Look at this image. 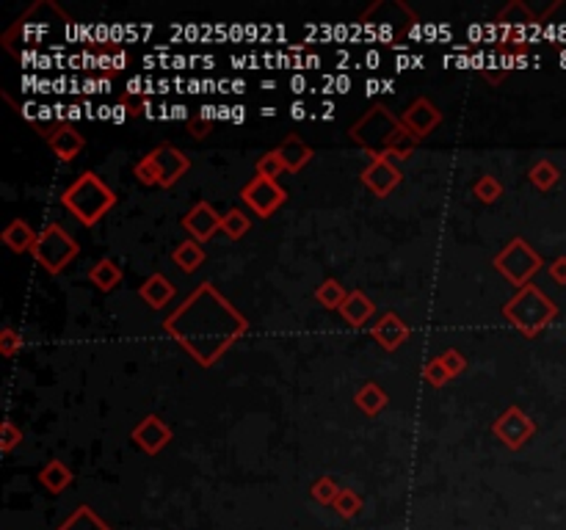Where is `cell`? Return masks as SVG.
Masks as SVG:
<instances>
[{
    "instance_id": "6da1fadb",
    "label": "cell",
    "mask_w": 566,
    "mask_h": 530,
    "mask_svg": "<svg viewBox=\"0 0 566 530\" xmlns=\"http://www.w3.org/2000/svg\"><path fill=\"white\" fill-rule=\"evenodd\" d=\"M163 329L196 365L213 368L249 331V321L213 282H202L183 298L172 315L163 318Z\"/></svg>"
},
{
    "instance_id": "7a4b0ae2",
    "label": "cell",
    "mask_w": 566,
    "mask_h": 530,
    "mask_svg": "<svg viewBox=\"0 0 566 530\" xmlns=\"http://www.w3.org/2000/svg\"><path fill=\"white\" fill-rule=\"evenodd\" d=\"M349 138L362 147L371 158H390L395 160H409L417 142L406 133L404 122L392 114V110L384 102H376L365 110V114L349 127Z\"/></svg>"
},
{
    "instance_id": "3957f363",
    "label": "cell",
    "mask_w": 566,
    "mask_h": 530,
    "mask_svg": "<svg viewBox=\"0 0 566 530\" xmlns=\"http://www.w3.org/2000/svg\"><path fill=\"white\" fill-rule=\"evenodd\" d=\"M117 205V193L111 191V185L103 183L97 172H83L75 177V183L62 193V208L75 216L83 227H94L97 221L105 218V213L113 210Z\"/></svg>"
},
{
    "instance_id": "277c9868",
    "label": "cell",
    "mask_w": 566,
    "mask_h": 530,
    "mask_svg": "<svg viewBox=\"0 0 566 530\" xmlns=\"http://www.w3.org/2000/svg\"><path fill=\"white\" fill-rule=\"evenodd\" d=\"M503 315L520 334H525V338H539V334L555 321L558 304L550 296H545L542 288H536L530 282V285L520 288L517 296H512L503 304Z\"/></svg>"
},
{
    "instance_id": "5b68a950",
    "label": "cell",
    "mask_w": 566,
    "mask_h": 530,
    "mask_svg": "<svg viewBox=\"0 0 566 530\" xmlns=\"http://www.w3.org/2000/svg\"><path fill=\"white\" fill-rule=\"evenodd\" d=\"M492 265L505 279V282H512L514 288H525V285H530V279L542 271L545 260L525 238L517 235V238L508 241V246H503L500 252L495 255Z\"/></svg>"
},
{
    "instance_id": "8992f818",
    "label": "cell",
    "mask_w": 566,
    "mask_h": 530,
    "mask_svg": "<svg viewBox=\"0 0 566 530\" xmlns=\"http://www.w3.org/2000/svg\"><path fill=\"white\" fill-rule=\"evenodd\" d=\"M34 260L37 265H42L47 273H62L78 255H80V243L75 241L72 232H67L62 224H47L34 246Z\"/></svg>"
},
{
    "instance_id": "52a82bcc",
    "label": "cell",
    "mask_w": 566,
    "mask_h": 530,
    "mask_svg": "<svg viewBox=\"0 0 566 530\" xmlns=\"http://www.w3.org/2000/svg\"><path fill=\"white\" fill-rule=\"evenodd\" d=\"M241 200L258 213L260 218H271L282 205L288 202V191L282 188L276 180H268V177H260L254 175L243 188H241Z\"/></svg>"
},
{
    "instance_id": "ba28073f",
    "label": "cell",
    "mask_w": 566,
    "mask_h": 530,
    "mask_svg": "<svg viewBox=\"0 0 566 530\" xmlns=\"http://www.w3.org/2000/svg\"><path fill=\"white\" fill-rule=\"evenodd\" d=\"M492 431L508 451H522L525 444L536 436V423L520 406H508L495 420Z\"/></svg>"
},
{
    "instance_id": "9c48e42d",
    "label": "cell",
    "mask_w": 566,
    "mask_h": 530,
    "mask_svg": "<svg viewBox=\"0 0 566 530\" xmlns=\"http://www.w3.org/2000/svg\"><path fill=\"white\" fill-rule=\"evenodd\" d=\"M147 158L152 160L155 172H158V188H172L177 185L188 169H191V160L183 150H177L175 144H160L152 152H147Z\"/></svg>"
},
{
    "instance_id": "30bf717a",
    "label": "cell",
    "mask_w": 566,
    "mask_h": 530,
    "mask_svg": "<svg viewBox=\"0 0 566 530\" xmlns=\"http://www.w3.org/2000/svg\"><path fill=\"white\" fill-rule=\"evenodd\" d=\"M401 122L414 142H422L442 125V110L429 97H417L401 114Z\"/></svg>"
},
{
    "instance_id": "8fae6325",
    "label": "cell",
    "mask_w": 566,
    "mask_h": 530,
    "mask_svg": "<svg viewBox=\"0 0 566 530\" xmlns=\"http://www.w3.org/2000/svg\"><path fill=\"white\" fill-rule=\"evenodd\" d=\"M362 183H365V188L371 191V193H376L379 200H384V197H390V193L401 185V180H404V175H401V169L398 166H395L390 158H384V155H379V158H371V163L365 166L362 169Z\"/></svg>"
},
{
    "instance_id": "7c38bea8",
    "label": "cell",
    "mask_w": 566,
    "mask_h": 530,
    "mask_svg": "<svg viewBox=\"0 0 566 530\" xmlns=\"http://www.w3.org/2000/svg\"><path fill=\"white\" fill-rule=\"evenodd\" d=\"M42 138H47V144H50V150L59 155V160H75L80 152H83V147H86V138H83L80 133H78V127L75 125H67V122H59V125H47V127H42V133H39Z\"/></svg>"
},
{
    "instance_id": "4fadbf2b",
    "label": "cell",
    "mask_w": 566,
    "mask_h": 530,
    "mask_svg": "<svg viewBox=\"0 0 566 530\" xmlns=\"http://www.w3.org/2000/svg\"><path fill=\"white\" fill-rule=\"evenodd\" d=\"M130 439L138 444L141 451H144L147 456H158L168 442H172V428L166 426V420L163 417H158V414H147L144 420H141L135 428H133V434H130Z\"/></svg>"
},
{
    "instance_id": "5bb4252c",
    "label": "cell",
    "mask_w": 566,
    "mask_h": 530,
    "mask_svg": "<svg viewBox=\"0 0 566 530\" xmlns=\"http://www.w3.org/2000/svg\"><path fill=\"white\" fill-rule=\"evenodd\" d=\"M183 227L191 235V241L205 243L210 241L218 230H221V216L213 210L210 202H196L185 216H183Z\"/></svg>"
},
{
    "instance_id": "9a60e30c",
    "label": "cell",
    "mask_w": 566,
    "mask_h": 530,
    "mask_svg": "<svg viewBox=\"0 0 566 530\" xmlns=\"http://www.w3.org/2000/svg\"><path fill=\"white\" fill-rule=\"evenodd\" d=\"M371 334H373V340L384 348V351H398L406 340H409V334H412V329H409V323L401 318V315H395V313H384L379 321H376V326L371 329Z\"/></svg>"
},
{
    "instance_id": "2e32d148",
    "label": "cell",
    "mask_w": 566,
    "mask_h": 530,
    "mask_svg": "<svg viewBox=\"0 0 566 530\" xmlns=\"http://www.w3.org/2000/svg\"><path fill=\"white\" fill-rule=\"evenodd\" d=\"M340 315H343V321L354 329H362L367 321H371L376 315V304L367 298L362 290H349L343 306H340Z\"/></svg>"
},
{
    "instance_id": "e0dca14e",
    "label": "cell",
    "mask_w": 566,
    "mask_h": 530,
    "mask_svg": "<svg viewBox=\"0 0 566 530\" xmlns=\"http://www.w3.org/2000/svg\"><path fill=\"white\" fill-rule=\"evenodd\" d=\"M276 150H279L282 160H285V169L293 172V175L301 172L304 166H307L309 160H313V155H316V150L309 147V144H304L296 133H291L288 138H282V144H279Z\"/></svg>"
},
{
    "instance_id": "ac0fdd59",
    "label": "cell",
    "mask_w": 566,
    "mask_h": 530,
    "mask_svg": "<svg viewBox=\"0 0 566 530\" xmlns=\"http://www.w3.org/2000/svg\"><path fill=\"white\" fill-rule=\"evenodd\" d=\"M138 296L147 301V306L152 310H163V306L175 298V285L168 282V276L163 273H152L144 279V285L138 288Z\"/></svg>"
},
{
    "instance_id": "d6986e66",
    "label": "cell",
    "mask_w": 566,
    "mask_h": 530,
    "mask_svg": "<svg viewBox=\"0 0 566 530\" xmlns=\"http://www.w3.org/2000/svg\"><path fill=\"white\" fill-rule=\"evenodd\" d=\"M0 238H4V243L12 249L14 255H25V252H34V246H37V238L39 232L31 230V224L22 218H14L12 224L0 232Z\"/></svg>"
},
{
    "instance_id": "ffe728a7",
    "label": "cell",
    "mask_w": 566,
    "mask_h": 530,
    "mask_svg": "<svg viewBox=\"0 0 566 530\" xmlns=\"http://www.w3.org/2000/svg\"><path fill=\"white\" fill-rule=\"evenodd\" d=\"M122 279H125L122 265H119L117 260H111V257L97 260V263L92 265V271H89V282H92L97 290H103V293L117 290V288L122 285Z\"/></svg>"
},
{
    "instance_id": "44dd1931",
    "label": "cell",
    "mask_w": 566,
    "mask_h": 530,
    "mask_svg": "<svg viewBox=\"0 0 566 530\" xmlns=\"http://www.w3.org/2000/svg\"><path fill=\"white\" fill-rule=\"evenodd\" d=\"M39 481H42V486H45L50 494H59V492H64V489L72 484V469H70L64 461L53 459V461H47V464L42 467Z\"/></svg>"
},
{
    "instance_id": "7402d4cb",
    "label": "cell",
    "mask_w": 566,
    "mask_h": 530,
    "mask_svg": "<svg viewBox=\"0 0 566 530\" xmlns=\"http://www.w3.org/2000/svg\"><path fill=\"white\" fill-rule=\"evenodd\" d=\"M354 404H357L367 417H376V414L390 404V398H387V393H384V389H381L376 381H367V384L359 387V393L354 395Z\"/></svg>"
},
{
    "instance_id": "603a6c76",
    "label": "cell",
    "mask_w": 566,
    "mask_h": 530,
    "mask_svg": "<svg viewBox=\"0 0 566 530\" xmlns=\"http://www.w3.org/2000/svg\"><path fill=\"white\" fill-rule=\"evenodd\" d=\"M172 260H175V265L183 273H193L196 268H202V263H205V249H202V243H196V241H183V243H177V249L172 252Z\"/></svg>"
},
{
    "instance_id": "cb8c5ba5",
    "label": "cell",
    "mask_w": 566,
    "mask_h": 530,
    "mask_svg": "<svg viewBox=\"0 0 566 530\" xmlns=\"http://www.w3.org/2000/svg\"><path fill=\"white\" fill-rule=\"evenodd\" d=\"M528 22H536V14L530 12L528 4H522V0H514V4H508L497 14V25L500 28H508V34H512V31H522Z\"/></svg>"
},
{
    "instance_id": "d4e9b609",
    "label": "cell",
    "mask_w": 566,
    "mask_h": 530,
    "mask_svg": "<svg viewBox=\"0 0 566 530\" xmlns=\"http://www.w3.org/2000/svg\"><path fill=\"white\" fill-rule=\"evenodd\" d=\"M528 177H530V183L539 188V191H553L555 185H558V180H561V169L553 163V160H547V158H542V160H536L533 166H530V172H528Z\"/></svg>"
},
{
    "instance_id": "484cf974",
    "label": "cell",
    "mask_w": 566,
    "mask_h": 530,
    "mask_svg": "<svg viewBox=\"0 0 566 530\" xmlns=\"http://www.w3.org/2000/svg\"><path fill=\"white\" fill-rule=\"evenodd\" d=\"M346 296H349V290L340 285L337 279H324L316 290V301L324 306V310H337V313H340V306H343Z\"/></svg>"
},
{
    "instance_id": "4316f807",
    "label": "cell",
    "mask_w": 566,
    "mask_h": 530,
    "mask_svg": "<svg viewBox=\"0 0 566 530\" xmlns=\"http://www.w3.org/2000/svg\"><path fill=\"white\" fill-rule=\"evenodd\" d=\"M249 230H251V218L241 208H233L221 216V232L230 241H241Z\"/></svg>"
},
{
    "instance_id": "83f0119b",
    "label": "cell",
    "mask_w": 566,
    "mask_h": 530,
    "mask_svg": "<svg viewBox=\"0 0 566 530\" xmlns=\"http://www.w3.org/2000/svg\"><path fill=\"white\" fill-rule=\"evenodd\" d=\"M59 530H111V527H108L89 506H80Z\"/></svg>"
},
{
    "instance_id": "f1b7e54d",
    "label": "cell",
    "mask_w": 566,
    "mask_h": 530,
    "mask_svg": "<svg viewBox=\"0 0 566 530\" xmlns=\"http://www.w3.org/2000/svg\"><path fill=\"white\" fill-rule=\"evenodd\" d=\"M472 193H475V200L478 202H484V205H495L500 197H503V183L492 175H484V177H478L472 183Z\"/></svg>"
},
{
    "instance_id": "f546056e",
    "label": "cell",
    "mask_w": 566,
    "mask_h": 530,
    "mask_svg": "<svg viewBox=\"0 0 566 530\" xmlns=\"http://www.w3.org/2000/svg\"><path fill=\"white\" fill-rule=\"evenodd\" d=\"M254 169H258L260 177H268V180H276L282 172H288L285 169V160H282L279 150H268L266 155L258 158V163H254Z\"/></svg>"
},
{
    "instance_id": "4dcf8cb0",
    "label": "cell",
    "mask_w": 566,
    "mask_h": 530,
    "mask_svg": "<svg viewBox=\"0 0 566 530\" xmlns=\"http://www.w3.org/2000/svg\"><path fill=\"white\" fill-rule=\"evenodd\" d=\"M340 517H346V519H354L359 511H362V497L354 492V489H343L337 494L334 500V506H332Z\"/></svg>"
},
{
    "instance_id": "1f68e13d",
    "label": "cell",
    "mask_w": 566,
    "mask_h": 530,
    "mask_svg": "<svg viewBox=\"0 0 566 530\" xmlns=\"http://www.w3.org/2000/svg\"><path fill=\"white\" fill-rule=\"evenodd\" d=\"M422 376H426V381H429L431 387H445L447 381H453V376L447 373V368L442 365L439 356H434V359L426 362V368H422Z\"/></svg>"
},
{
    "instance_id": "d6a6232c",
    "label": "cell",
    "mask_w": 566,
    "mask_h": 530,
    "mask_svg": "<svg viewBox=\"0 0 566 530\" xmlns=\"http://www.w3.org/2000/svg\"><path fill=\"white\" fill-rule=\"evenodd\" d=\"M340 492H343V489H340L332 478H318L313 484V497L318 500L321 506H334V500H337Z\"/></svg>"
},
{
    "instance_id": "836d02e7",
    "label": "cell",
    "mask_w": 566,
    "mask_h": 530,
    "mask_svg": "<svg viewBox=\"0 0 566 530\" xmlns=\"http://www.w3.org/2000/svg\"><path fill=\"white\" fill-rule=\"evenodd\" d=\"M20 442H22V428L14 420H6L4 426H0V451L12 453Z\"/></svg>"
},
{
    "instance_id": "e575fe53",
    "label": "cell",
    "mask_w": 566,
    "mask_h": 530,
    "mask_svg": "<svg viewBox=\"0 0 566 530\" xmlns=\"http://www.w3.org/2000/svg\"><path fill=\"white\" fill-rule=\"evenodd\" d=\"M22 348V338L20 331H14L12 326H4V331H0V354H4L6 359L17 356Z\"/></svg>"
},
{
    "instance_id": "d590c367",
    "label": "cell",
    "mask_w": 566,
    "mask_h": 530,
    "mask_svg": "<svg viewBox=\"0 0 566 530\" xmlns=\"http://www.w3.org/2000/svg\"><path fill=\"white\" fill-rule=\"evenodd\" d=\"M133 175L138 177V183H141V185H147V188H158V172H155V166H152V160H150L147 155L133 166Z\"/></svg>"
},
{
    "instance_id": "8d00e7d4",
    "label": "cell",
    "mask_w": 566,
    "mask_h": 530,
    "mask_svg": "<svg viewBox=\"0 0 566 530\" xmlns=\"http://www.w3.org/2000/svg\"><path fill=\"white\" fill-rule=\"evenodd\" d=\"M439 359H442V365L447 368V373L456 379V376H462L464 373V368H467V359H464V354L462 351H456V348H447V351H442L439 354Z\"/></svg>"
},
{
    "instance_id": "74e56055",
    "label": "cell",
    "mask_w": 566,
    "mask_h": 530,
    "mask_svg": "<svg viewBox=\"0 0 566 530\" xmlns=\"http://www.w3.org/2000/svg\"><path fill=\"white\" fill-rule=\"evenodd\" d=\"M188 133L196 138V142H202V138L210 135V117L208 114H196L188 119Z\"/></svg>"
},
{
    "instance_id": "f35d334b",
    "label": "cell",
    "mask_w": 566,
    "mask_h": 530,
    "mask_svg": "<svg viewBox=\"0 0 566 530\" xmlns=\"http://www.w3.org/2000/svg\"><path fill=\"white\" fill-rule=\"evenodd\" d=\"M547 273H550V279L555 285H566V255H561V257H555L550 265H547Z\"/></svg>"
}]
</instances>
